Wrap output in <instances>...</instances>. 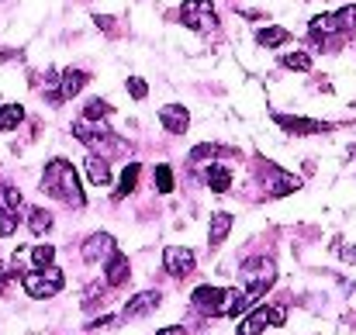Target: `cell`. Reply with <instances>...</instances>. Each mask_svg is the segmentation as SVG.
<instances>
[{
	"instance_id": "cell-5",
	"label": "cell",
	"mask_w": 356,
	"mask_h": 335,
	"mask_svg": "<svg viewBox=\"0 0 356 335\" xmlns=\"http://www.w3.org/2000/svg\"><path fill=\"white\" fill-rule=\"evenodd\" d=\"M180 21L194 31H215L218 28V14L211 0H184L180 7Z\"/></svg>"
},
{
	"instance_id": "cell-24",
	"label": "cell",
	"mask_w": 356,
	"mask_h": 335,
	"mask_svg": "<svg viewBox=\"0 0 356 335\" xmlns=\"http://www.w3.org/2000/svg\"><path fill=\"white\" fill-rule=\"evenodd\" d=\"M21 208V190L0 183V211H17Z\"/></svg>"
},
{
	"instance_id": "cell-6",
	"label": "cell",
	"mask_w": 356,
	"mask_h": 335,
	"mask_svg": "<svg viewBox=\"0 0 356 335\" xmlns=\"http://www.w3.org/2000/svg\"><path fill=\"white\" fill-rule=\"evenodd\" d=\"M284 322H287V311L284 308H259V311H252L238 325V335H259L266 325H284Z\"/></svg>"
},
{
	"instance_id": "cell-25",
	"label": "cell",
	"mask_w": 356,
	"mask_h": 335,
	"mask_svg": "<svg viewBox=\"0 0 356 335\" xmlns=\"http://www.w3.org/2000/svg\"><path fill=\"white\" fill-rule=\"evenodd\" d=\"M52 259H56V249H52V245H35V249H31V263H35V270L52 266Z\"/></svg>"
},
{
	"instance_id": "cell-11",
	"label": "cell",
	"mask_w": 356,
	"mask_h": 335,
	"mask_svg": "<svg viewBox=\"0 0 356 335\" xmlns=\"http://www.w3.org/2000/svg\"><path fill=\"white\" fill-rule=\"evenodd\" d=\"M159 121H163V128H166L170 135H184L187 124H191V114H187L184 104H166V108L159 111Z\"/></svg>"
},
{
	"instance_id": "cell-18",
	"label": "cell",
	"mask_w": 356,
	"mask_h": 335,
	"mask_svg": "<svg viewBox=\"0 0 356 335\" xmlns=\"http://www.w3.org/2000/svg\"><path fill=\"white\" fill-rule=\"evenodd\" d=\"M204 183H208L215 194H225V190L232 187V173H229L225 166H208V170H204Z\"/></svg>"
},
{
	"instance_id": "cell-27",
	"label": "cell",
	"mask_w": 356,
	"mask_h": 335,
	"mask_svg": "<svg viewBox=\"0 0 356 335\" xmlns=\"http://www.w3.org/2000/svg\"><path fill=\"white\" fill-rule=\"evenodd\" d=\"M152 180H156V190H159V194H170V190H173V173H170V166H156Z\"/></svg>"
},
{
	"instance_id": "cell-30",
	"label": "cell",
	"mask_w": 356,
	"mask_h": 335,
	"mask_svg": "<svg viewBox=\"0 0 356 335\" xmlns=\"http://www.w3.org/2000/svg\"><path fill=\"white\" fill-rule=\"evenodd\" d=\"M128 94H131L135 101H145V94H149V87H145V80H138V76H131V80H128Z\"/></svg>"
},
{
	"instance_id": "cell-23",
	"label": "cell",
	"mask_w": 356,
	"mask_h": 335,
	"mask_svg": "<svg viewBox=\"0 0 356 335\" xmlns=\"http://www.w3.org/2000/svg\"><path fill=\"white\" fill-rule=\"evenodd\" d=\"M28 228H31L35 235H45V231L52 228V215H49L45 208H31V211H28Z\"/></svg>"
},
{
	"instance_id": "cell-13",
	"label": "cell",
	"mask_w": 356,
	"mask_h": 335,
	"mask_svg": "<svg viewBox=\"0 0 356 335\" xmlns=\"http://www.w3.org/2000/svg\"><path fill=\"white\" fill-rule=\"evenodd\" d=\"M301 187V180L294 177V173H284V170H277V166H270V180H266V190L273 194V197H284V194H294Z\"/></svg>"
},
{
	"instance_id": "cell-20",
	"label": "cell",
	"mask_w": 356,
	"mask_h": 335,
	"mask_svg": "<svg viewBox=\"0 0 356 335\" xmlns=\"http://www.w3.org/2000/svg\"><path fill=\"white\" fill-rule=\"evenodd\" d=\"M332 24H336L339 35H353L356 31V3H346L343 10H336V14H332Z\"/></svg>"
},
{
	"instance_id": "cell-29",
	"label": "cell",
	"mask_w": 356,
	"mask_h": 335,
	"mask_svg": "<svg viewBox=\"0 0 356 335\" xmlns=\"http://www.w3.org/2000/svg\"><path fill=\"white\" fill-rule=\"evenodd\" d=\"M225 149H218V145H197L194 152H191V159L194 163H204V159H215V156H222Z\"/></svg>"
},
{
	"instance_id": "cell-4",
	"label": "cell",
	"mask_w": 356,
	"mask_h": 335,
	"mask_svg": "<svg viewBox=\"0 0 356 335\" xmlns=\"http://www.w3.org/2000/svg\"><path fill=\"white\" fill-rule=\"evenodd\" d=\"M21 284H24L28 297L45 301V297H56V294L63 291V273H59L56 266H45L42 273H24V277H21Z\"/></svg>"
},
{
	"instance_id": "cell-1",
	"label": "cell",
	"mask_w": 356,
	"mask_h": 335,
	"mask_svg": "<svg viewBox=\"0 0 356 335\" xmlns=\"http://www.w3.org/2000/svg\"><path fill=\"white\" fill-rule=\"evenodd\" d=\"M42 190H45L49 197H56V201L70 204V208H83V204H87L83 187H80V177H76L73 163H66V159H52V163L45 166Z\"/></svg>"
},
{
	"instance_id": "cell-33",
	"label": "cell",
	"mask_w": 356,
	"mask_h": 335,
	"mask_svg": "<svg viewBox=\"0 0 356 335\" xmlns=\"http://www.w3.org/2000/svg\"><path fill=\"white\" fill-rule=\"evenodd\" d=\"M156 335H184V325H170V329H163V332Z\"/></svg>"
},
{
	"instance_id": "cell-28",
	"label": "cell",
	"mask_w": 356,
	"mask_h": 335,
	"mask_svg": "<svg viewBox=\"0 0 356 335\" xmlns=\"http://www.w3.org/2000/svg\"><path fill=\"white\" fill-rule=\"evenodd\" d=\"M108 114H111V104H108V101H90L83 117H87V121H104Z\"/></svg>"
},
{
	"instance_id": "cell-17",
	"label": "cell",
	"mask_w": 356,
	"mask_h": 335,
	"mask_svg": "<svg viewBox=\"0 0 356 335\" xmlns=\"http://www.w3.org/2000/svg\"><path fill=\"white\" fill-rule=\"evenodd\" d=\"M128 284V256L124 252H111V263H108V287H121Z\"/></svg>"
},
{
	"instance_id": "cell-32",
	"label": "cell",
	"mask_w": 356,
	"mask_h": 335,
	"mask_svg": "<svg viewBox=\"0 0 356 335\" xmlns=\"http://www.w3.org/2000/svg\"><path fill=\"white\" fill-rule=\"evenodd\" d=\"M339 256H343L346 263H356V245H339Z\"/></svg>"
},
{
	"instance_id": "cell-22",
	"label": "cell",
	"mask_w": 356,
	"mask_h": 335,
	"mask_svg": "<svg viewBox=\"0 0 356 335\" xmlns=\"http://www.w3.org/2000/svg\"><path fill=\"white\" fill-rule=\"evenodd\" d=\"M138 173H142V166H138V163H131V166L121 173V183H118V190H115V197H118V201H121V197H128V194L135 190V183H138Z\"/></svg>"
},
{
	"instance_id": "cell-16",
	"label": "cell",
	"mask_w": 356,
	"mask_h": 335,
	"mask_svg": "<svg viewBox=\"0 0 356 335\" xmlns=\"http://www.w3.org/2000/svg\"><path fill=\"white\" fill-rule=\"evenodd\" d=\"M87 177H90L94 187H108V183H111V166H108V159H104V156H90V159H87Z\"/></svg>"
},
{
	"instance_id": "cell-26",
	"label": "cell",
	"mask_w": 356,
	"mask_h": 335,
	"mask_svg": "<svg viewBox=\"0 0 356 335\" xmlns=\"http://www.w3.org/2000/svg\"><path fill=\"white\" fill-rule=\"evenodd\" d=\"M284 66L287 70H298V73H308L312 70V56L308 52H291V56H284Z\"/></svg>"
},
{
	"instance_id": "cell-21",
	"label": "cell",
	"mask_w": 356,
	"mask_h": 335,
	"mask_svg": "<svg viewBox=\"0 0 356 335\" xmlns=\"http://www.w3.org/2000/svg\"><path fill=\"white\" fill-rule=\"evenodd\" d=\"M24 121V108L21 104H3L0 108V131H10V128H17Z\"/></svg>"
},
{
	"instance_id": "cell-3",
	"label": "cell",
	"mask_w": 356,
	"mask_h": 335,
	"mask_svg": "<svg viewBox=\"0 0 356 335\" xmlns=\"http://www.w3.org/2000/svg\"><path fill=\"white\" fill-rule=\"evenodd\" d=\"M238 277H242V284H245V294H249L252 301H259V297L273 287V280H277V266H273L266 256H259V259H249V263L238 270Z\"/></svg>"
},
{
	"instance_id": "cell-7",
	"label": "cell",
	"mask_w": 356,
	"mask_h": 335,
	"mask_svg": "<svg viewBox=\"0 0 356 335\" xmlns=\"http://www.w3.org/2000/svg\"><path fill=\"white\" fill-rule=\"evenodd\" d=\"M163 266H166L173 277H191V273H194V252L184 249V245H166Z\"/></svg>"
},
{
	"instance_id": "cell-2",
	"label": "cell",
	"mask_w": 356,
	"mask_h": 335,
	"mask_svg": "<svg viewBox=\"0 0 356 335\" xmlns=\"http://www.w3.org/2000/svg\"><path fill=\"white\" fill-rule=\"evenodd\" d=\"M73 135H76L83 145H90L94 152H101L104 159H108V156H115V152H124V149H128V145L121 142L115 131H108L104 124H94V121H87V117H80V121L73 124Z\"/></svg>"
},
{
	"instance_id": "cell-31",
	"label": "cell",
	"mask_w": 356,
	"mask_h": 335,
	"mask_svg": "<svg viewBox=\"0 0 356 335\" xmlns=\"http://www.w3.org/2000/svg\"><path fill=\"white\" fill-rule=\"evenodd\" d=\"M14 277H17V270H7V273H0V297L7 294V284H10Z\"/></svg>"
},
{
	"instance_id": "cell-12",
	"label": "cell",
	"mask_w": 356,
	"mask_h": 335,
	"mask_svg": "<svg viewBox=\"0 0 356 335\" xmlns=\"http://www.w3.org/2000/svg\"><path fill=\"white\" fill-rule=\"evenodd\" d=\"M87 73L83 70H66L63 76H59V94H56V101H70V97H76L83 87H87Z\"/></svg>"
},
{
	"instance_id": "cell-10",
	"label": "cell",
	"mask_w": 356,
	"mask_h": 335,
	"mask_svg": "<svg viewBox=\"0 0 356 335\" xmlns=\"http://www.w3.org/2000/svg\"><path fill=\"white\" fill-rule=\"evenodd\" d=\"M222 294H225L222 287H211V284H204V287H197V291H194V297H191V301H194V308H197V311L222 315Z\"/></svg>"
},
{
	"instance_id": "cell-15",
	"label": "cell",
	"mask_w": 356,
	"mask_h": 335,
	"mask_svg": "<svg viewBox=\"0 0 356 335\" xmlns=\"http://www.w3.org/2000/svg\"><path fill=\"white\" fill-rule=\"evenodd\" d=\"M229 231H232V215H229V211H215V215H211V224H208V242H211V245H222Z\"/></svg>"
},
{
	"instance_id": "cell-8",
	"label": "cell",
	"mask_w": 356,
	"mask_h": 335,
	"mask_svg": "<svg viewBox=\"0 0 356 335\" xmlns=\"http://www.w3.org/2000/svg\"><path fill=\"white\" fill-rule=\"evenodd\" d=\"M273 121H277L284 131H291V135H318V131H325V128H329L325 121H312V117H291V114H273Z\"/></svg>"
},
{
	"instance_id": "cell-19",
	"label": "cell",
	"mask_w": 356,
	"mask_h": 335,
	"mask_svg": "<svg viewBox=\"0 0 356 335\" xmlns=\"http://www.w3.org/2000/svg\"><path fill=\"white\" fill-rule=\"evenodd\" d=\"M256 42L266 45V49H277V45H287V42H291V31H287V28H277V24H273V28H259V31H256Z\"/></svg>"
},
{
	"instance_id": "cell-14",
	"label": "cell",
	"mask_w": 356,
	"mask_h": 335,
	"mask_svg": "<svg viewBox=\"0 0 356 335\" xmlns=\"http://www.w3.org/2000/svg\"><path fill=\"white\" fill-rule=\"evenodd\" d=\"M156 308H159V291H145V294H138V297H131L124 304V318H142V315H149Z\"/></svg>"
},
{
	"instance_id": "cell-9",
	"label": "cell",
	"mask_w": 356,
	"mask_h": 335,
	"mask_svg": "<svg viewBox=\"0 0 356 335\" xmlns=\"http://www.w3.org/2000/svg\"><path fill=\"white\" fill-rule=\"evenodd\" d=\"M115 252V238L108 235V231H97V235H90L87 242H83V259L87 263H101V259H108Z\"/></svg>"
}]
</instances>
